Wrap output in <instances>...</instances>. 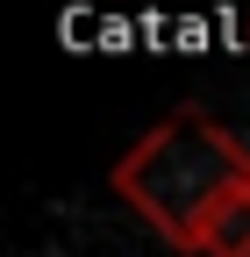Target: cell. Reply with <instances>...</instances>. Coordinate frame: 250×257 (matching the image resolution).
<instances>
[{
	"instance_id": "6da1fadb",
	"label": "cell",
	"mask_w": 250,
	"mask_h": 257,
	"mask_svg": "<svg viewBox=\"0 0 250 257\" xmlns=\"http://www.w3.org/2000/svg\"><path fill=\"white\" fill-rule=\"evenodd\" d=\"M250 179V150L229 136L207 107H179L158 128H143L129 157L114 165V193L129 200L172 250H193L200 221L214 214L229 186Z\"/></svg>"
},
{
	"instance_id": "7a4b0ae2",
	"label": "cell",
	"mask_w": 250,
	"mask_h": 257,
	"mask_svg": "<svg viewBox=\"0 0 250 257\" xmlns=\"http://www.w3.org/2000/svg\"><path fill=\"white\" fill-rule=\"evenodd\" d=\"M193 257H250V179L214 200V214L193 236Z\"/></svg>"
}]
</instances>
